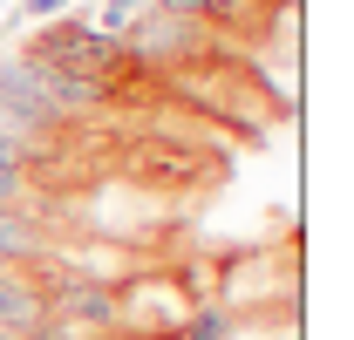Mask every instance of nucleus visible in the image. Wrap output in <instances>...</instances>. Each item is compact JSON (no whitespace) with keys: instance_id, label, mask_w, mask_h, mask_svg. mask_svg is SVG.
Listing matches in <instances>:
<instances>
[{"instance_id":"obj_1","label":"nucleus","mask_w":354,"mask_h":340,"mask_svg":"<svg viewBox=\"0 0 354 340\" xmlns=\"http://www.w3.org/2000/svg\"><path fill=\"white\" fill-rule=\"evenodd\" d=\"M28 55H41L48 68H62V75H75V82H95V88H109V95H116V68H130L123 41L95 35L88 21H75V14L48 21L41 35L28 41Z\"/></svg>"},{"instance_id":"obj_2","label":"nucleus","mask_w":354,"mask_h":340,"mask_svg":"<svg viewBox=\"0 0 354 340\" xmlns=\"http://www.w3.org/2000/svg\"><path fill=\"white\" fill-rule=\"evenodd\" d=\"M123 55L143 62V68H198L205 55H218L212 41V28L205 21H177V14H157V7H143L130 21V35H123Z\"/></svg>"},{"instance_id":"obj_3","label":"nucleus","mask_w":354,"mask_h":340,"mask_svg":"<svg viewBox=\"0 0 354 340\" xmlns=\"http://www.w3.org/2000/svg\"><path fill=\"white\" fill-rule=\"evenodd\" d=\"M116 313H123L143 340H171L177 327H184V313H191V299H184L177 279L143 272V279H130V286H116Z\"/></svg>"},{"instance_id":"obj_4","label":"nucleus","mask_w":354,"mask_h":340,"mask_svg":"<svg viewBox=\"0 0 354 340\" xmlns=\"http://www.w3.org/2000/svg\"><path fill=\"white\" fill-rule=\"evenodd\" d=\"M48 327V272L0 258V334H41Z\"/></svg>"},{"instance_id":"obj_5","label":"nucleus","mask_w":354,"mask_h":340,"mask_svg":"<svg viewBox=\"0 0 354 340\" xmlns=\"http://www.w3.org/2000/svg\"><path fill=\"white\" fill-rule=\"evenodd\" d=\"M0 136H7V143H21V150L35 157V177L55 164V129H41L35 116H28V109H14L7 95H0Z\"/></svg>"},{"instance_id":"obj_6","label":"nucleus","mask_w":354,"mask_h":340,"mask_svg":"<svg viewBox=\"0 0 354 340\" xmlns=\"http://www.w3.org/2000/svg\"><path fill=\"white\" fill-rule=\"evenodd\" d=\"M232 327H239V320H232V306L212 299V306H191V313H184V327H177L171 340H232Z\"/></svg>"},{"instance_id":"obj_7","label":"nucleus","mask_w":354,"mask_h":340,"mask_svg":"<svg viewBox=\"0 0 354 340\" xmlns=\"http://www.w3.org/2000/svg\"><path fill=\"white\" fill-rule=\"evenodd\" d=\"M272 0H198V14H205V28H245L252 14H266Z\"/></svg>"},{"instance_id":"obj_8","label":"nucleus","mask_w":354,"mask_h":340,"mask_svg":"<svg viewBox=\"0 0 354 340\" xmlns=\"http://www.w3.org/2000/svg\"><path fill=\"white\" fill-rule=\"evenodd\" d=\"M143 7H150V0H102L88 28H95V35H109V41H123V35H130V21L143 14Z\"/></svg>"},{"instance_id":"obj_9","label":"nucleus","mask_w":354,"mask_h":340,"mask_svg":"<svg viewBox=\"0 0 354 340\" xmlns=\"http://www.w3.org/2000/svg\"><path fill=\"white\" fill-rule=\"evenodd\" d=\"M62 14H75V0H14V28H21V21H62Z\"/></svg>"},{"instance_id":"obj_10","label":"nucleus","mask_w":354,"mask_h":340,"mask_svg":"<svg viewBox=\"0 0 354 340\" xmlns=\"http://www.w3.org/2000/svg\"><path fill=\"white\" fill-rule=\"evenodd\" d=\"M0 170H7V177H28V184H35V157H28L21 143H7V136H0Z\"/></svg>"},{"instance_id":"obj_11","label":"nucleus","mask_w":354,"mask_h":340,"mask_svg":"<svg viewBox=\"0 0 354 340\" xmlns=\"http://www.w3.org/2000/svg\"><path fill=\"white\" fill-rule=\"evenodd\" d=\"M0 211H28V177H7L0 170Z\"/></svg>"},{"instance_id":"obj_12","label":"nucleus","mask_w":354,"mask_h":340,"mask_svg":"<svg viewBox=\"0 0 354 340\" xmlns=\"http://www.w3.org/2000/svg\"><path fill=\"white\" fill-rule=\"evenodd\" d=\"M28 340H68V334H62V327H41V334H28Z\"/></svg>"},{"instance_id":"obj_13","label":"nucleus","mask_w":354,"mask_h":340,"mask_svg":"<svg viewBox=\"0 0 354 340\" xmlns=\"http://www.w3.org/2000/svg\"><path fill=\"white\" fill-rule=\"evenodd\" d=\"M0 340H21V334H0Z\"/></svg>"}]
</instances>
